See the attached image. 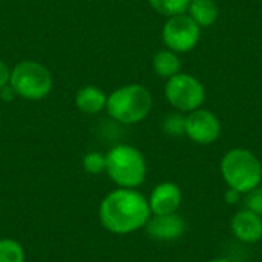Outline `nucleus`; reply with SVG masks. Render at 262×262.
Listing matches in <instances>:
<instances>
[{
    "label": "nucleus",
    "instance_id": "11",
    "mask_svg": "<svg viewBox=\"0 0 262 262\" xmlns=\"http://www.w3.org/2000/svg\"><path fill=\"white\" fill-rule=\"evenodd\" d=\"M233 235L247 244H255L262 239V216L249 210H239L232 220Z\"/></svg>",
    "mask_w": 262,
    "mask_h": 262
},
{
    "label": "nucleus",
    "instance_id": "21",
    "mask_svg": "<svg viewBox=\"0 0 262 262\" xmlns=\"http://www.w3.org/2000/svg\"><path fill=\"white\" fill-rule=\"evenodd\" d=\"M14 95H15V92H14V89L11 88V84L8 86H5V88H2L0 89V97L5 100V101H11V100H14Z\"/></svg>",
    "mask_w": 262,
    "mask_h": 262
},
{
    "label": "nucleus",
    "instance_id": "10",
    "mask_svg": "<svg viewBox=\"0 0 262 262\" xmlns=\"http://www.w3.org/2000/svg\"><path fill=\"white\" fill-rule=\"evenodd\" d=\"M181 190L173 183H163L157 186L149 198L150 213L154 215H169L175 213L181 206Z\"/></svg>",
    "mask_w": 262,
    "mask_h": 262
},
{
    "label": "nucleus",
    "instance_id": "8",
    "mask_svg": "<svg viewBox=\"0 0 262 262\" xmlns=\"http://www.w3.org/2000/svg\"><path fill=\"white\" fill-rule=\"evenodd\" d=\"M221 126L209 111H193L186 118V135L198 144H210L218 140Z\"/></svg>",
    "mask_w": 262,
    "mask_h": 262
},
{
    "label": "nucleus",
    "instance_id": "12",
    "mask_svg": "<svg viewBox=\"0 0 262 262\" xmlns=\"http://www.w3.org/2000/svg\"><path fill=\"white\" fill-rule=\"evenodd\" d=\"M107 103V97L95 86H84L77 92L75 104L84 114H97Z\"/></svg>",
    "mask_w": 262,
    "mask_h": 262
},
{
    "label": "nucleus",
    "instance_id": "17",
    "mask_svg": "<svg viewBox=\"0 0 262 262\" xmlns=\"http://www.w3.org/2000/svg\"><path fill=\"white\" fill-rule=\"evenodd\" d=\"M163 129L170 137L183 135V134H186V118L178 114H172L164 120Z\"/></svg>",
    "mask_w": 262,
    "mask_h": 262
},
{
    "label": "nucleus",
    "instance_id": "22",
    "mask_svg": "<svg viewBox=\"0 0 262 262\" xmlns=\"http://www.w3.org/2000/svg\"><path fill=\"white\" fill-rule=\"evenodd\" d=\"M239 196H241V193L239 192H236V190H233V189H230V190H227V193H226V201L229 203V204H236L238 203V200H239Z\"/></svg>",
    "mask_w": 262,
    "mask_h": 262
},
{
    "label": "nucleus",
    "instance_id": "9",
    "mask_svg": "<svg viewBox=\"0 0 262 262\" xmlns=\"http://www.w3.org/2000/svg\"><path fill=\"white\" fill-rule=\"evenodd\" d=\"M147 235L158 241H173L183 236L186 232L184 220L175 213L169 215H155L152 220L149 218L146 224Z\"/></svg>",
    "mask_w": 262,
    "mask_h": 262
},
{
    "label": "nucleus",
    "instance_id": "5",
    "mask_svg": "<svg viewBox=\"0 0 262 262\" xmlns=\"http://www.w3.org/2000/svg\"><path fill=\"white\" fill-rule=\"evenodd\" d=\"M9 84L14 92L26 100H41L52 88L49 71L37 61H20L11 72Z\"/></svg>",
    "mask_w": 262,
    "mask_h": 262
},
{
    "label": "nucleus",
    "instance_id": "19",
    "mask_svg": "<svg viewBox=\"0 0 262 262\" xmlns=\"http://www.w3.org/2000/svg\"><path fill=\"white\" fill-rule=\"evenodd\" d=\"M246 209L258 213L262 216V187H255L253 190L246 193Z\"/></svg>",
    "mask_w": 262,
    "mask_h": 262
},
{
    "label": "nucleus",
    "instance_id": "23",
    "mask_svg": "<svg viewBox=\"0 0 262 262\" xmlns=\"http://www.w3.org/2000/svg\"><path fill=\"white\" fill-rule=\"evenodd\" d=\"M210 262H230L229 259H226V258H216V259H212Z\"/></svg>",
    "mask_w": 262,
    "mask_h": 262
},
{
    "label": "nucleus",
    "instance_id": "16",
    "mask_svg": "<svg viewBox=\"0 0 262 262\" xmlns=\"http://www.w3.org/2000/svg\"><path fill=\"white\" fill-rule=\"evenodd\" d=\"M0 262H25L23 247L14 239H0Z\"/></svg>",
    "mask_w": 262,
    "mask_h": 262
},
{
    "label": "nucleus",
    "instance_id": "7",
    "mask_svg": "<svg viewBox=\"0 0 262 262\" xmlns=\"http://www.w3.org/2000/svg\"><path fill=\"white\" fill-rule=\"evenodd\" d=\"M200 38V26L190 15H173L163 29V40L169 49L177 52L190 51Z\"/></svg>",
    "mask_w": 262,
    "mask_h": 262
},
{
    "label": "nucleus",
    "instance_id": "6",
    "mask_svg": "<svg viewBox=\"0 0 262 262\" xmlns=\"http://www.w3.org/2000/svg\"><path fill=\"white\" fill-rule=\"evenodd\" d=\"M166 97L169 103L180 111H195L204 101L203 84L186 74L170 77L166 84Z\"/></svg>",
    "mask_w": 262,
    "mask_h": 262
},
{
    "label": "nucleus",
    "instance_id": "20",
    "mask_svg": "<svg viewBox=\"0 0 262 262\" xmlns=\"http://www.w3.org/2000/svg\"><path fill=\"white\" fill-rule=\"evenodd\" d=\"M9 77H11V71H9L8 64L0 60V89L9 83Z\"/></svg>",
    "mask_w": 262,
    "mask_h": 262
},
{
    "label": "nucleus",
    "instance_id": "4",
    "mask_svg": "<svg viewBox=\"0 0 262 262\" xmlns=\"http://www.w3.org/2000/svg\"><path fill=\"white\" fill-rule=\"evenodd\" d=\"M109 115L124 124H134L147 117L152 107V97L141 84H127L107 97Z\"/></svg>",
    "mask_w": 262,
    "mask_h": 262
},
{
    "label": "nucleus",
    "instance_id": "15",
    "mask_svg": "<svg viewBox=\"0 0 262 262\" xmlns=\"http://www.w3.org/2000/svg\"><path fill=\"white\" fill-rule=\"evenodd\" d=\"M149 3L160 14L173 17V15L183 14L189 8L190 0H149Z\"/></svg>",
    "mask_w": 262,
    "mask_h": 262
},
{
    "label": "nucleus",
    "instance_id": "1",
    "mask_svg": "<svg viewBox=\"0 0 262 262\" xmlns=\"http://www.w3.org/2000/svg\"><path fill=\"white\" fill-rule=\"evenodd\" d=\"M150 218L149 201L134 189L111 192L100 204V221L106 230L126 235L147 224Z\"/></svg>",
    "mask_w": 262,
    "mask_h": 262
},
{
    "label": "nucleus",
    "instance_id": "14",
    "mask_svg": "<svg viewBox=\"0 0 262 262\" xmlns=\"http://www.w3.org/2000/svg\"><path fill=\"white\" fill-rule=\"evenodd\" d=\"M154 69L160 77H173L180 71V60L172 51H160L154 57Z\"/></svg>",
    "mask_w": 262,
    "mask_h": 262
},
{
    "label": "nucleus",
    "instance_id": "2",
    "mask_svg": "<svg viewBox=\"0 0 262 262\" xmlns=\"http://www.w3.org/2000/svg\"><path fill=\"white\" fill-rule=\"evenodd\" d=\"M221 173L230 189L239 193H247L261 184V161L250 150L233 149L224 155L221 161Z\"/></svg>",
    "mask_w": 262,
    "mask_h": 262
},
{
    "label": "nucleus",
    "instance_id": "13",
    "mask_svg": "<svg viewBox=\"0 0 262 262\" xmlns=\"http://www.w3.org/2000/svg\"><path fill=\"white\" fill-rule=\"evenodd\" d=\"M189 9L198 26H210L218 18V6L213 0H190Z\"/></svg>",
    "mask_w": 262,
    "mask_h": 262
},
{
    "label": "nucleus",
    "instance_id": "3",
    "mask_svg": "<svg viewBox=\"0 0 262 262\" xmlns=\"http://www.w3.org/2000/svg\"><path fill=\"white\" fill-rule=\"evenodd\" d=\"M106 172L114 183L124 189H135L146 178V161L141 152L132 146L120 144L106 155Z\"/></svg>",
    "mask_w": 262,
    "mask_h": 262
},
{
    "label": "nucleus",
    "instance_id": "18",
    "mask_svg": "<svg viewBox=\"0 0 262 262\" xmlns=\"http://www.w3.org/2000/svg\"><path fill=\"white\" fill-rule=\"evenodd\" d=\"M83 167L89 173H100L106 170V157L98 152H91L83 158Z\"/></svg>",
    "mask_w": 262,
    "mask_h": 262
}]
</instances>
